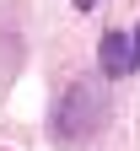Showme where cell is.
I'll return each instance as SVG.
<instances>
[{"label":"cell","instance_id":"cell-1","mask_svg":"<svg viewBox=\"0 0 140 151\" xmlns=\"http://www.w3.org/2000/svg\"><path fill=\"white\" fill-rule=\"evenodd\" d=\"M103 113H108L103 92L92 81H75L65 92V103H59V113H54V129H59V140H81V135H92V129L103 124Z\"/></svg>","mask_w":140,"mask_h":151},{"label":"cell","instance_id":"cell-4","mask_svg":"<svg viewBox=\"0 0 140 151\" xmlns=\"http://www.w3.org/2000/svg\"><path fill=\"white\" fill-rule=\"evenodd\" d=\"M75 6H81V11H92V6H97V0H75Z\"/></svg>","mask_w":140,"mask_h":151},{"label":"cell","instance_id":"cell-2","mask_svg":"<svg viewBox=\"0 0 140 151\" xmlns=\"http://www.w3.org/2000/svg\"><path fill=\"white\" fill-rule=\"evenodd\" d=\"M103 70H108V76H129V70H135V49H129L124 32H108V38H103Z\"/></svg>","mask_w":140,"mask_h":151},{"label":"cell","instance_id":"cell-3","mask_svg":"<svg viewBox=\"0 0 140 151\" xmlns=\"http://www.w3.org/2000/svg\"><path fill=\"white\" fill-rule=\"evenodd\" d=\"M129 49H135V70H140V32H135V38H129Z\"/></svg>","mask_w":140,"mask_h":151}]
</instances>
